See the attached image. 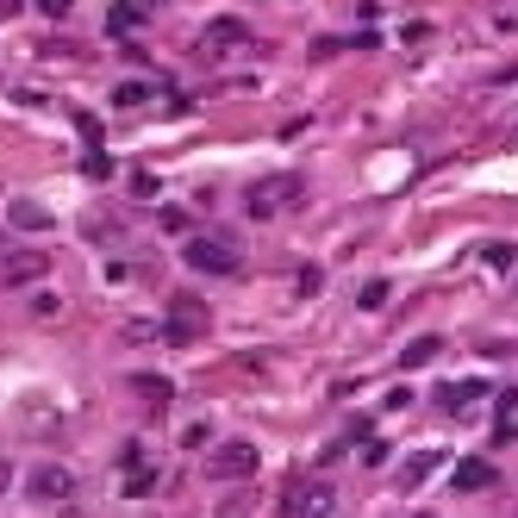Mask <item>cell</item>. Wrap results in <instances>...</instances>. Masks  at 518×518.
I'll list each match as a JSON object with an SVG mask.
<instances>
[{
  "instance_id": "277c9868",
  "label": "cell",
  "mask_w": 518,
  "mask_h": 518,
  "mask_svg": "<svg viewBox=\"0 0 518 518\" xmlns=\"http://www.w3.org/2000/svg\"><path fill=\"white\" fill-rule=\"evenodd\" d=\"M25 487H31V500H69V494H75V475L57 469V462H44V469H31Z\"/></svg>"
},
{
  "instance_id": "7a4b0ae2",
  "label": "cell",
  "mask_w": 518,
  "mask_h": 518,
  "mask_svg": "<svg viewBox=\"0 0 518 518\" xmlns=\"http://www.w3.org/2000/svg\"><path fill=\"white\" fill-rule=\"evenodd\" d=\"M188 262L206 268V275H232V268H238V244H232V238H194V244H188Z\"/></svg>"
},
{
  "instance_id": "3957f363",
  "label": "cell",
  "mask_w": 518,
  "mask_h": 518,
  "mask_svg": "<svg viewBox=\"0 0 518 518\" xmlns=\"http://www.w3.org/2000/svg\"><path fill=\"white\" fill-rule=\"evenodd\" d=\"M206 331V306L194 300V294H175V319H169V344H188V338H200Z\"/></svg>"
},
{
  "instance_id": "7c38bea8",
  "label": "cell",
  "mask_w": 518,
  "mask_h": 518,
  "mask_svg": "<svg viewBox=\"0 0 518 518\" xmlns=\"http://www.w3.org/2000/svg\"><path fill=\"white\" fill-rule=\"evenodd\" d=\"M13 225H25V232H44V225H50V213H38V206H13Z\"/></svg>"
},
{
  "instance_id": "ba28073f",
  "label": "cell",
  "mask_w": 518,
  "mask_h": 518,
  "mask_svg": "<svg viewBox=\"0 0 518 518\" xmlns=\"http://www.w3.org/2000/svg\"><path fill=\"white\" fill-rule=\"evenodd\" d=\"M456 487H494V462H462L456 469Z\"/></svg>"
},
{
  "instance_id": "9a60e30c",
  "label": "cell",
  "mask_w": 518,
  "mask_h": 518,
  "mask_svg": "<svg viewBox=\"0 0 518 518\" xmlns=\"http://www.w3.org/2000/svg\"><path fill=\"white\" fill-rule=\"evenodd\" d=\"M113 101H119V107H144V101H150V88H144V82H126Z\"/></svg>"
},
{
  "instance_id": "30bf717a",
  "label": "cell",
  "mask_w": 518,
  "mask_h": 518,
  "mask_svg": "<svg viewBox=\"0 0 518 518\" xmlns=\"http://www.w3.org/2000/svg\"><path fill=\"white\" fill-rule=\"evenodd\" d=\"M219 44H244V25H232V19L213 25V31H206V50H219Z\"/></svg>"
},
{
  "instance_id": "ac0fdd59",
  "label": "cell",
  "mask_w": 518,
  "mask_h": 518,
  "mask_svg": "<svg viewBox=\"0 0 518 518\" xmlns=\"http://www.w3.org/2000/svg\"><path fill=\"white\" fill-rule=\"evenodd\" d=\"M0 487H6V462H0Z\"/></svg>"
},
{
  "instance_id": "8992f818",
  "label": "cell",
  "mask_w": 518,
  "mask_h": 518,
  "mask_svg": "<svg viewBox=\"0 0 518 518\" xmlns=\"http://www.w3.org/2000/svg\"><path fill=\"white\" fill-rule=\"evenodd\" d=\"M294 188H300V181H262L257 194H250V213H257V219H268V213H281Z\"/></svg>"
},
{
  "instance_id": "e0dca14e",
  "label": "cell",
  "mask_w": 518,
  "mask_h": 518,
  "mask_svg": "<svg viewBox=\"0 0 518 518\" xmlns=\"http://www.w3.org/2000/svg\"><path fill=\"white\" fill-rule=\"evenodd\" d=\"M38 6H44L50 19H63V13H69V0H38Z\"/></svg>"
},
{
  "instance_id": "6da1fadb",
  "label": "cell",
  "mask_w": 518,
  "mask_h": 518,
  "mask_svg": "<svg viewBox=\"0 0 518 518\" xmlns=\"http://www.w3.org/2000/svg\"><path fill=\"white\" fill-rule=\"evenodd\" d=\"M206 475L213 481H244V475H257V450L250 443H219L206 456Z\"/></svg>"
},
{
  "instance_id": "8fae6325",
  "label": "cell",
  "mask_w": 518,
  "mask_h": 518,
  "mask_svg": "<svg viewBox=\"0 0 518 518\" xmlns=\"http://www.w3.org/2000/svg\"><path fill=\"white\" fill-rule=\"evenodd\" d=\"M437 399H443L450 412H462L469 399H481V388H475V382H469V388H443V393H437Z\"/></svg>"
},
{
  "instance_id": "9c48e42d",
  "label": "cell",
  "mask_w": 518,
  "mask_h": 518,
  "mask_svg": "<svg viewBox=\"0 0 518 518\" xmlns=\"http://www.w3.org/2000/svg\"><path fill=\"white\" fill-rule=\"evenodd\" d=\"M437 350H443L437 338H418V344H406V350H399V363H406V369H418V363H431Z\"/></svg>"
},
{
  "instance_id": "5b68a950",
  "label": "cell",
  "mask_w": 518,
  "mask_h": 518,
  "mask_svg": "<svg viewBox=\"0 0 518 518\" xmlns=\"http://www.w3.org/2000/svg\"><path fill=\"white\" fill-rule=\"evenodd\" d=\"M325 500H331V487H325V481H294L281 513H287V518H312V513H325Z\"/></svg>"
},
{
  "instance_id": "4fadbf2b",
  "label": "cell",
  "mask_w": 518,
  "mask_h": 518,
  "mask_svg": "<svg viewBox=\"0 0 518 518\" xmlns=\"http://www.w3.org/2000/svg\"><path fill=\"white\" fill-rule=\"evenodd\" d=\"M137 19H144V6H137V0H131V6H113V19H107V25H113V31H131V25H137Z\"/></svg>"
},
{
  "instance_id": "52a82bcc",
  "label": "cell",
  "mask_w": 518,
  "mask_h": 518,
  "mask_svg": "<svg viewBox=\"0 0 518 518\" xmlns=\"http://www.w3.org/2000/svg\"><path fill=\"white\" fill-rule=\"evenodd\" d=\"M38 275H44V257H38V250H25V257H6V281H13V287H19V281H38Z\"/></svg>"
},
{
  "instance_id": "2e32d148",
  "label": "cell",
  "mask_w": 518,
  "mask_h": 518,
  "mask_svg": "<svg viewBox=\"0 0 518 518\" xmlns=\"http://www.w3.org/2000/svg\"><path fill=\"white\" fill-rule=\"evenodd\" d=\"M363 306H388V281H369L363 287Z\"/></svg>"
},
{
  "instance_id": "d6986e66",
  "label": "cell",
  "mask_w": 518,
  "mask_h": 518,
  "mask_svg": "<svg viewBox=\"0 0 518 518\" xmlns=\"http://www.w3.org/2000/svg\"><path fill=\"white\" fill-rule=\"evenodd\" d=\"M137 6H162V0H137Z\"/></svg>"
},
{
  "instance_id": "5bb4252c",
  "label": "cell",
  "mask_w": 518,
  "mask_h": 518,
  "mask_svg": "<svg viewBox=\"0 0 518 518\" xmlns=\"http://www.w3.org/2000/svg\"><path fill=\"white\" fill-rule=\"evenodd\" d=\"M131 388L150 393V399H175V393H169V382H156V375H131Z\"/></svg>"
}]
</instances>
